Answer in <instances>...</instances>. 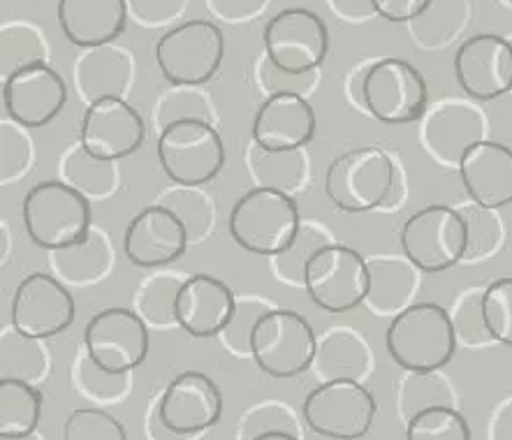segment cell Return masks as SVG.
Returning a JSON list of instances; mask_svg holds the SVG:
<instances>
[{"mask_svg":"<svg viewBox=\"0 0 512 440\" xmlns=\"http://www.w3.org/2000/svg\"><path fill=\"white\" fill-rule=\"evenodd\" d=\"M237 292L228 283L209 274H190L177 297V320L193 339H214L228 325Z\"/></svg>","mask_w":512,"mask_h":440,"instance_id":"obj_22","label":"cell"},{"mask_svg":"<svg viewBox=\"0 0 512 440\" xmlns=\"http://www.w3.org/2000/svg\"><path fill=\"white\" fill-rule=\"evenodd\" d=\"M373 350L364 334L353 327H329L318 336L311 371L320 383L355 380L364 383L373 371Z\"/></svg>","mask_w":512,"mask_h":440,"instance_id":"obj_28","label":"cell"},{"mask_svg":"<svg viewBox=\"0 0 512 440\" xmlns=\"http://www.w3.org/2000/svg\"><path fill=\"white\" fill-rule=\"evenodd\" d=\"M455 77L471 100L489 102L512 93V44L496 33L462 42L455 54Z\"/></svg>","mask_w":512,"mask_h":440,"instance_id":"obj_17","label":"cell"},{"mask_svg":"<svg viewBox=\"0 0 512 440\" xmlns=\"http://www.w3.org/2000/svg\"><path fill=\"white\" fill-rule=\"evenodd\" d=\"M482 295H485V288L464 290L448 311L452 329H455L457 346H464L471 350H485L499 343L487 327Z\"/></svg>","mask_w":512,"mask_h":440,"instance_id":"obj_43","label":"cell"},{"mask_svg":"<svg viewBox=\"0 0 512 440\" xmlns=\"http://www.w3.org/2000/svg\"><path fill=\"white\" fill-rule=\"evenodd\" d=\"M68 105V84L49 63L31 65L3 79V109L24 128H45Z\"/></svg>","mask_w":512,"mask_h":440,"instance_id":"obj_19","label":"cell"},{"mask_svg":"<svg viewBox=\"0 0 512 440\" xmlns=\"http://www.w3.org/2000/svg\"><path fill=\"white\" fill-rule=\"evenodd\" d=\"M318 334L292 308H272L253 334V362L269 378H295L309 371L316 357Z\"/></svg>","mask_w":512,"mask_h":440,"instance_id":"obj_6","label":"cell"},{"mask_svg":"<svg viewBox=\"0 0 512 440\" xmlns=\"http://www.w3.org/2000/svg\"><path fill=\"white\" fill-rule=\"evenodd\" d=\"M153 204L170 209L184 223L190 244H202L216 230V202L204 186L172 183L160 190Z\"/></svg>","mask_w":512,"mask_h":440,"instance_id":"obj_34","label":"cell"},{"mask_svg":"<svg viewBox=\"0 0 512 440\" xmlns=\"http://www.w3.org/2000/svg\"><path fill=\"white\" fill-rule=\"evenodd\" d=\"M265 56L292 75L320 70L329 51V31L320 14L306 7H285L262 31Z\"/></svg>","mask_w":512,"mask_h":440,"instance_id":"obj_11","label":"cell"},{"mask_svg":"<svg viewBox=\"0 0 512 440\" xmlns=\"http://www.w3.org/2000/svg\"><path fill=\"white\" fill-rule=\"evenodd\" d=\"M61 181L82 193L89 202H102L119 193L121 170L114 160L91 156L82 144H72L58 160Z\"/></svg>","mask_w":512,"mask_h":440,"instance_id":"obj_30","label":"cell"},{"mask_svg":"<svg viewBox=\"0 0 512 440\" xmlns=\"http://www.w3.org/2000/svg\"><path fill=\"white\" fill-rule=\"evenodd\" d=\"M455 209L464 218L466 227L464 262H482L499 255L508 239L506 223H503L499 209H487L473 200L459 204Z\"/></svg>","mask_w":512,"mask_h":440,"instance_id":"obj_39","label":"cell"},{"mask_svg":"<svg viewBox=\"0 0 512 440\" xmlns=\"http://www.w3.org/2000/svg\"><path fill=\"white\" fill-rule=\"evenodd\" d=\"M255 84L260 86V91H265V95L297 93L309 98L320 84V72L313 70L304 72V75H292V72L276 68V65L262 54L258 61H255Z\"/></svg>","mask_w":512,"mask_h":440,"instance_id":"obj_48","label":"cell"},{"mask_svg":"<svg viewBox=\"0 0 512 440\" xmlns=\"http://www.w3.org/2000/svg\"><path fill=\"white\" fill-rule=\"evenodd\" d=\"M75 299L68 285L45 271H33L17 285L10 306V325L17 332L47 341L75 322Z\"/></svg>","mask_w":512,"mask_h":440,"instance_id":"obj_14","label":"cell"},{"mask_svg":"<svg viewBox=\"0 0 512 440\" xmlns=\"http://www.w3.org/2000/svg\"><path fill=\"white\" fill-rule=\"evenodd\" d=\"M40 63H49V44L40 28L28 21H5L0 28V77Z\"/></svg>","mask_w":512,"mask_h":440,"instance_id":"obj_40","label":"cell"},{"mask_svg":"<svg viewBox=\"0 0 512 440\" xmlns=\"http://www.w3.org/2000/svg\"><path fill=\"white\" fill-rule=\"evenodd\" d=\"M459 176L468 200L487 209L512 204V149L494 139H482L464 153Z\"/></svg>","mask_w":512,"mask_h":440,"instance_id":"obj_24","label":"cell"},{"mask_svg":"<svg viewBox=\"0 0 512 440\" xmlns=\"http://www.w3.org/2000/svg\"><path fill=\"white\" fill-rule=\"evenodd\" d=\"M158 410L172 431L197 438L221 420L223 394L207 373L184 371L158 396Z\"/></svg>","mask_w":512,"mask_h":440,"instance_id":"obj_18","label":"cell"},{"mask_svg":"<svg viewBox=\"0 0 512 440\" xmlns=\"http://www.w3.org/2000/svg\"><path fill=\"white\" fill-rule=\"evenodd\" d=\"M133 373L135 371L114 373L102 369L86 348L79 346L70 366V383L79 396L91 401L95 408H102L128 399L133 392Z\"/></svg>","mask_w":512,"mask_h":440,"instance_id":"obj_33","label":"cell"},{"mask_svg":"<svg viewBox=\"0 0 512 440\" xmlns=\"http://www.w3.org/2000/svg\"><path fill=\"white\" fill-rule=\"evenodd\" d=\"M401 251L422 274H443L466 253L464 218L455 207L431 204L406 220L399 232Z\"/></svg>","mask_w":512,"mask_h":440,"instance_id":"obj_7","label":"cell"},{"mask_svg":"<svg viewBox=\"0 0 512 440\" xmlns=\"http://www.w3.org/2000/svg\"><path fill=\"white\" fill-rule=\"evenodd\" d=\"M455 385L443 371H404L397 383V410L408 424L415 415L431 408H457Z\"/></svg>","mask_w":512,"mask_h":440,"instance_id":"obj_35","label":"cell"},{"mask_svg":"<svg viewBox=\"0 0 512 440\" xmlns=\"http://www.w3.org/2000/svg\"><path fill=\"white\" fill-rule=\"evenodd\" d=\"M72 77H75V88L86 107L105 98L126 100L135 84V58L126 47H119L114 42L82 49Z\"/></svg>","mask_w":512,"mask_h":440,"instance_id":"obj_23","label":"cell"},{"mask_svg":"<svg viewBox=\"0 0 512 440\" xmlns=\"http://www.w3.org/2000/svg\"><path fill=\"white\" fill-rule=\"evenodd\" d=\"M406 440H473L459 408H431L406 424Z\"/></svg>","mask_w":512,"mask_h":440,"instance_id":"obj_45","label":"cell"},{"mask_svg":"<svg viewBox=\"0 0 512 440\" xmlns=\"http://www.w3.org/2000/svg\"><path fill=\"white\" fill-rule=\"evenodd\" d=\"M0 234H3V248H0V255H3V262H7V255H10V230H7L5 223L0 225Z\"/></svg>","mask_w":512,"mask_h":440,"instance_id":"obj_57","label":"cell"},{"mask_svg":"<svg viewBox=\"0 0 512 440\" xmlns=\"http://www.w3.org/2000/svg\"><path fill=\"white\" fill-rule=\"evenodd\" d=\"M376 413V396L355 380L320 383L302 406L306 427L329 440H362L369 434Z\"/></svg>","mask_w":512,"mask_h":440,"instance_id":"obj_9","label":"cell"},{"mask_svg":"<svg viewBox=\"0 0 512 440\" xmlns=\"http://www.w3.org/2000/svg\"><path fill=\"white\" fill-rule=\"evenodd\" d=\"M58 26L79 49L119 40L126 31V0H58Z\"/></svg>","mask_w":512,"mask_h":440,"instance_id":"obj_26","label":"cell"},{"mask_svg":"<svg viewBox=\"0 0 512 440\" xmlns=\"http://www.w3.org/2000/svg\"><path fill=\"white\" fill-rule=\"evenodd\" d=\"M369 292L364 308L376 318H397L415 304L422 285V271L406 255H373L367 258Z\"/></svg>","mask_w":512,"mask_h":440,"instance_id":"obj_25","label":"cell"},{"mask_svg":"<svg viewBox=\"0 0 512 440\" xmlns=\"http://www.w3.org/2000/svg\"><path fill=\"white\" fill-rule=\"evenodd\" d=\"M274 302H269L267 297L262 295H237V306H234V313L228 325L221 334L216 336L221 341L225 352H230L232 357L237 359H253V334L255 327L260 325V320L272 311Z\"/></svg>","mask_w":512,"mask_h":440,"instance_id":"obj_42","label":"cell"},{"mask_svg":"<svg viewBox=\"0 0 512 440\" xmlns=\"http://www.w3.org/2000/svg\"><path fill=\"white\" fill-rule=\"evenodd\" d=\"M42 392L21 380H0V438H21L38 431Z\"/></svg>","mask_w":512,"mask_h":440,"instance_id":"obj_38","label":"cell"},{"mask_svg":"<svg viewBox=\"0 0 512 440\" xmlns=\"http://www.w3.org/2000/svg\"><path fill=\"white\" fill-rule=\"evenodd\" d=\"M128 17L144 28L170 26L186 12L188 0H126Z\"/></svg>","mask_w":512,"mask_h":440,"instance_id":"obj_49","label":"cell"},{"mask_svg":"<svg viewBox=\"0 0 512 440\" xmlns=\"http://www.w3.org/2000/svg\"><path fill=\"white\" fill-rule=\"evenodd\" d=\"M204 3L216 19L228 24H246L267 10L269 0H204Z\"/></svg>","mask_w":512,"mask_h":440,"instance_id":"obj_50","label":"cell"},{"mask_svg":"<svg viewBox=\"0 0 512 440\" xmlns=\"http://www.w3.org/2000/svg\"><path fill=\"white\" fill-rule=\"evenodd\" d=\"M371 63L373 61L360 65V68H355L348 75V82H346V95H348L350 105L360 109V112H364V79H367V72L371 68Z\"/></svg>","mask_w":512,"mask_h":440,"instance_id":"obj_55","label":"cell"},{"mask_svg":"<svg viewBox=\"0 0 512 440\" xmlns=\"http://www.w3.org/2000/svg\"><path fill=\"white\" fill-rule=\"evenodd\" d=\"M487 116L471 100L445 98L427 107L422 116L420 139L424 151L438 165L459 167L464 153L482 139H487Z\"/></svg>","mask_w":512,"mask_h":440,"instance_id":"obj_13","label":"cell"},{"mask_svg":"<svg viewBox=\"0 0 512 440\" xmlns=\"http://www.w3.org/2000/svg\"><path fill=\"white\" fill-rule=\"evenodd\" d=\"M508 40H510V44H512V38H508Z\"/></svg>","mask_w":512,"mask_h":440,"instance_id":"obj_60","label":"cell"},{"mask_svg":"<svg viewBox=\"0 0 512 440\" xmlns=\"http://www.w3.org/2000/svg\"><path fill=\"white\" fill-rule=\"evenodd\" d=\"M28 239L45 251H56L84 239L93 227L91 202L61 179L40 181L21 204Z\"/></svg>","mask_w":512,"mask_h":440,"instance_id":"obj_4","label":"cell"},{"mask_svg":"<svg viewBox=\"0 0 512 440\" xmlns=\"http://www.w3.org/2000/svg\"><path fill=\"white\" fill-rule=\"evenodd\" d=\"M246 170L258 188L297 197L311 183V156L306 149L267 151L251 142L246 149Z\"/></svg>","mask_w":512,"mask_h":440,"instance_id":"obj_29","label":"cell"},{"mask_svg":"<svg viewBox=\"0 0 512 440\" xmlns=\"http://www.w3.org/2000/svg\"><path fill=\"white\" fill-rule=\"evenodd\" d=\"M399 160L383 146H357L329 163L325 193L329 202L346 214L380 211L394 186Z\"/></svg>","mask_w":512,"mask_h":440,"instance_id":"obj_1","label":"cell"},{"mask_svg":"<svg viewBox=\"0 0 512 440\" xmlns=\"http://www.w3.org/2000/svg\"><path fill=\"white\" fill-rule=\"evenodd\" d=\"M316 123V112L304 95H267L253 119L251 142L267 151L306 149L316 137Z\"/></svg>","mask_w":512,"mask_h":440,"instance_id":"obj_21","label":"cell"},{"mask_svg":"<svg viewBox=\"0 0 512 440\" xmlns=\"http://www.w3.org/2000/svg\"><path fill=\"white\" fill-rule=\"evenodd\" d=\"M302 227L295 197L269 188H251L234 202L228 220L230 237L244 251L274 258L285 251Z\"/></svg>","mask_w":512,"mask_h":440,"instance_id":"obj_3","label":"cell"},{"mask_svg":"<svg viewBox=\"0 0 512 440\" xmlns=\"http://www.w3.org/2000/svg\"><path fill=\"white\" fill-rule=\"evenodd\" d=\"M487 440H512V396L501 401L489 417Z\"/></svg>","mask_w":512,"mask_h":440,"instance_id":"obj_52","label":"cell"},{"mask_svg":"<svg viewBox=\"0 0 512 440\" xmlns=\"http://www.w3.org/2000/svg\"><path fill=\"white\" fill-rule=\"evenodd\" d=\"M35 163V144L28 128L12 121L10 116L0 121V183L12 186L21 176L31 172Z\"/></svg>","mask_w":512,"mask_h":440,"instance_id":"obj_44","label":"cell"},{"mask_svg":"<svg viewBox=\"0 0 512 440\" xmlns=\"http://www.w3.org/2000/svg\"><path fill=\"white\" fill-rule=\"evenodd\" d=\"M489 332L501 346L512 348V276L496 278L482 295Z\"/></svg>","mask_w":512,"mask_h":440,"instance_id":"obj_47","label":"cell"},{"mask_svg":"<svg viewBox=\"0 0 512 440\" xmlns=\"http://www.w3.org/2000/svg\"><path fill=\"white\" fill-rule=\"evenodd\" d=\"M149 327L133 308H105L84 327L86 352L102 369L128 373L140 369L149 355Z\"/></svg>","mask_w":512,"mask_h":440,"instance_id":"obj_15","label":"cell"},{"mask_svg":"<svg viewBox=\"0 0 512 440\" xmlns=\"http://www.w3.org/2000/svg\"><path fill=\"white\" fill-rule=\"evenodd\" d=\"M151 121L158 132L184 121H202L218 128V109L202 86H170L153 105Z\"/></svg>","mask_w":512,"mask_h":440,"instance_id":"obj_37","label":"cell"},{"mask_svg":"<svg viewBox=\"0 0 512 440\" xmlns=\"http://www.w3.org/2000/svg\"><path fill=\"white\" fill-rule=\"evenodd\" d=\"M408 200V179H406V172L401 163L397 165V176H394V186L390 190V195H387V200L380 211H397L406 204Z\"/></svg>","mask_w":512,"mask_h":440,"instance_id":"obj_56","label":"cell"},{"mask_svg":"<svg viewBox=\"0 0 512 440\" xmlns=\"http://www.w3.org/2000/svg\"><path fill=\"white\" fill-rule=\"evenodd\" d=\"M144 434H146V440H195L190 436H181V434H177V431H172L170 427H167V424L163 422V417H160L158 399L151 403L149 410H146Z\"/></svg>","mask_w":512,"mask_h":440,"instance_id":"obj_53","label":"cell"},{"mask_svg":"<svg viewBox=\"0 0 512 440\" xmlns=\"http://www.w3.org/2000/svg\"><path fill=\"white\" fill-rule=\"evenodd\" d=\"M0 440H42V436L38 434V431H35V434H31V436H21V438H0Z\"/></svg>","mask_w":512,"mask_h":440,"instance_id":"obj_59","label":"cell"},{"mask_svg":"<svg viewBox=\"0 0 512 440\" xmlns=\"http://www.w3.org/2000/svg\"><path fill=\"white\" fill-rule=\"evenodd\" d=\"M158 163L172 183L204 186L225 165L221 132L211 123L184 121L158 132Z\"/></svg>","mask_w":512,"mask_h":440,"instance_id":"obj_8","label":"cell"},{"mask_svg":"<svg viewBox=\"0 0 512 440\" xmlns=\"http://www.w3.org/2000/svg\"><path fill=\"white\" fill-rule=\"evenodd\" d=\"M51 276L70 288H91L112 274L116 253L112 237L93 225L84 239L56 251H47Z\"/></svg>","mask_w":512,"mask_h":440,"instance_id":"obj_27","label":"cell"},{"mask_svg":"<svg viewBox=\"0 0 512 440\" xmlns=\"http://www.w3.org/2000/svg\"><path fill=\"white\" fill-rule=\"evenodd\" d=\"M153 54L170 86H204L221 70L225 35L214 21H184L160 35Z\"/></svg>","mask_w":512,"mask_h":440,"instance_id":"obj_5","label":"cell"},{"mask_svg":"<svg viewBox=\"0 0 512 440\" xmlns=\"http://www.w3.org/2000/svg\"><path fill=\"white\" fill-rule=\"evenodd\" d=\"M3 3H7V0H3Z\"/></svg>","mask_w":512,"mask_h":440,"instance_id":"obj_61","label":"cell"},{"mask_svg":"<svg viewBox=\"0 0 512 440\" xmlns=\"http://www.w3.org/2000/svg\"><path fill=\"white\" fill-rule=\"evenodd\" d=\"M373 10L390 24H413L431 0H371Z\"/></svg>","mask_w":512,"mask_h":440,"instance_id":"obj_51","label":"cell"},{"mask_svg":"<svg viewBox=\"0 0 512 440\" xmlns=\"http://www.w3.org/2000/svg\"><path fill=\"white\" fill-rule=\"evenodd\" d=\"M255 440H302V438L290 436V434H267V436H260V438H255Z\"/></svg>","mask_w":512,"mask_h":440,"instance_id":"obj_58","label":"cell"},{"mask_svg":"<svg viewBox=\"0 0 512 440\" xmlns=\"http://www.w3.org/2000/svg\"><path fill=\"white\" fill-rule=\"evenodd\" d=\"M188 276L190 274H184V271L156 269L137 285L133 295V311L140 315L146 327L160 329V332L179 327L177 297Z\"/></svg>","mask_w":512,"mask_h":440,"instance_id":"obj_31","label":"cell"},{"mask_svg":"<svg viewBox=\"0 0 512 440\" xmlns=\"http://www.w3.org/2000/svg\"><path fill=\"white\" fill-rule=\"evenodd\" d=\"M146 126L142 114L123 98H105L86 107L79 144L95 158L119 160L142 149Z\"/></svg>","mask_w":512,"mask_h":440,"instance_id":"obj_16","label":"cell"},{"mask_svg":"<svg viewBox=\"0 0 512 440\" xmlns=\"http://www.w3.org/2000/svg\"><path fill=\"white\" fill-rule=\"evenodd\" d=\"M190 241L181 220L170 209L151 207L142 209L130 220L123 234V253L130 264L140 269H160L184 258Z\"/></svg>","mask_w":512,"mask_h":440,"instance_id":"obj_20","label":"cell"},{"mask_svg":"<svg viewBox=\"0 0 512 440\" xmlns=\"http://www.w3.org/2000/svg\"><path fill=\"white\" fill-rule=\"evenodd\" d=\"M304 424V417H299L290 403L267 399L244 410V415L237 422L234 440H255L267 434H290L302 438Z\"/></svg>","mask_w":512,"mask_h":440,"instance_id":"obj_41","label":"cell"},{"mask_svg":"<svg viewBox=\"0 0 512 440\" xmlns=\"http://www.w3.org/2000/svg\"><path fill=\"white\" fill-rule=\"evenodd\" d=\"M364 112L387 126H406L427 112V82L404 58H378L364 79Z\"/></svg>","mask_w":512,"mask_h":440,"instance_id":"obj_10","label":"cell"},{"mask_svg":"<svg viewBox=\"0 0 512 440\" xmlns=\"http://www.w3.org/2000/svg\"><path fill=\"white\" fill-rule=\"evenodd\" d=\"M329 244H334V234L323 223H318V220H302V227H299L292 244L279 255L269 258V269H272L279 283L288 285V288L304 290L306 269H309L311 260L316 258V253L323 251Z\"/></svg>","mask_w":512,"mask_h":440,"instance_id":"obj_36","label":"cell"},{"mask_svg":"<svg viewBox=\"0 0 512 440\" xmlns=\"http://www.w3.org/2000/svg\"><path fill=\"white\" fill-rule=\"evenodd\" d=\"M306 295L325 313H348L364 304L369 292V267L355 248L329 244L306 269Z\"/></svg>","mask_w":512,"mask_h":440,"instance_id":"obj_12","label":"cell"},{"mask_svg":"<svg viewBox=\"0 0 512 440\" xmlns=\"http://www.w3.org/2000/svg\"><path fill=\"white\" fill-rule=\"evenodd\" d=\"M392 362L404 371H441L457 352L455 329L443 306L420 302L392 318L385 334Z\"/></svg>","mask_w":512,"mask_h":440,"instance_id":"obj_2","label":"cell"},{"mask_svg":"<svg viewBox=\"0 0 512 440\" xmlns=\"http://www.w3.org/2000/svg\"><path fill=\"white\" fill-rule=\"evenodd\" d=\"M329 7L346 21H364L376 14L371 0H329Z\"/></svg>","mask_w":512,"mask_h":440,"instance_id":"obj_54","label":"cell"},{"mask_svg":"<svg viewBox=\"0 0 512 440\" xmlns=\"http://www.w3.org/2000/svg\"><path fill=\"white\" fill-rule=\"evenodd\" d=\"M63 440H128L126 427L102 408H77L65 417Z\"/></svg>","mask_w":512,"mask_h":440,"instance_id":"obj_46","label":"cell"},{"mask_svg":"<svg viewBox=\"0 0 512 440\" xmlns=\"http://www.w3.org/2000/svg\"><path fill=\"white\" fill-rule=\"evenodd\" d=\"M51 355L47 343L33 339L12 325L0 334V380H21V383L42 385L49 378Z\"/></svg>","mask_w":512,"mask_h":440,"instance_id":"obj_32","label":"cell"}]
</instances>
